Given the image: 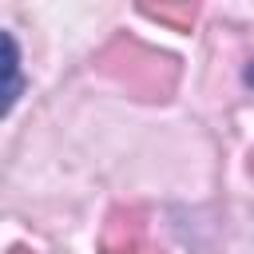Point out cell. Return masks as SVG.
Returning <instances> with one entry per match:
<instances>
[{
	"instance_id": "3",
	"label": "cell",
	"mask_w": 254,
	"mask_h": 254,
	"mask_svg": "<svg viewBox=\"0 0 254 254\" xmlns=\"http://www.w3.org/2000/svg\"><path fill=\"white\" fill-rule=\"evenodd\" d=\"M139 12H143L147 20L171 24L175 32H190V24H194V16H198V8H194V4H143Z\"/></svg>"
},
{
	"instance_id": "7",
	"label": "cell",
	"mask_w": 254,
	"mask_h": 254,
	"mask_svg": "<svg viewBox=\"0 0 254 254\" xmlns=\"http://www.w3.org/2000/svg\"><path fill=\"white\" fill-rule=\"evenodd\" d=\"M250 171H254V155H250Z\"/></svg>"
},
{
	"instance_id": "2",
	"label": "cell",
	"mask_w": 254,
	"mask_h": 254,
	"mask_svg": "<svg viewBox=\"0 0 254 254\" xmlns=\"http://www.w3.org/2000/svg\"><path fill=\"white\" fill-rule=\"evenodd\" d=\"M99 250L103 254H167L151 238L147 210H139V206H115L107 214L103 234H99Z\"/></svg>"
},
{
	"instance_id": "6",
	"label": "cell",
	"mask_w": 254,
	"mask_h": 254,
	"mask_svg": "<svg viewBox=\"0 0 254 254\" xmlns=\"http://www.w3.org/2000/svg\"><path fill=\"white\" fill-rule=\"evenodd\" d=\"M12 254H32V250H24V246H16V250H12Z\"/></svg>"
},
{
	"instance_id": "5",
	"label": "cell",
	"mask_w": 254,
	"mask_h": 254,
	"mask_svg": "<svg viewBox=\"0 0 254 254\" xmlns=\"http://www.w3.org/2000/svg\"><path fill=\"white\" fill-rule=\"evenodd\" d=\"M246 83H250V87H254V64H250V71H246Z\"/></svg>"
},
{
	"instance_id": "1",
	"label": "cell",
	"mask_w": 254,
	"mask_h": 254,
	"mask_svg": "<svg viewBox=\"0 0 254 254\" xmlns=\"http://www.w3.org/2000/svg\"><path fill=\"white\" fill-rule=\"evenodd\" d=\"M95 67L103 75H111L115 83H123L131 95L139 99H167L179 83V64L175 56L167 52H155L147 48L143 40L135 36H115L99 56H95Z\"/></svg>"
},
{
	"instance_id": "4",
	"label": "cell",
	"mask_w": 254,
	"mask_h": 254,
	"mask_svg": "<svg viewBox=\"0 0 254 254\" xmlns=\"http://www.w3.org/2000/svg\"><path fill=\"white\" fill-rule=\"evenodd\" d=\"M4 52H8V75H12V91H8V99H4V111L16 103V95H20V56H16V40L12 36H4Z\"/></svg>"
}]
</instances>
